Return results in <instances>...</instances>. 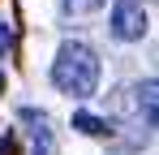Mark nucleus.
I'll return each instance as SVG.
<instances>
[{
	"mask_svg": "<svg viewBox=\"0 0 159 155\" xmlns=\"http://www.w3.org/2000/svg\"><path fill=\"white\" fill-rule=\"evenodd\" d=\"M107 0H65V9L69 13H95V9H103Z\"/></svg>",
	"mask_w": 159,
	"mask_h": 155,
	"instance_id": "39448f33",
	"label": "nucleus"
},
{
	"mask_svg": "<svg viewBox=\"0 0 159 155\" xmlns=\"http://www.w3.org/2000/svg\"><path fill=\"white\" fill-rule=\"evenodd\" d=\"M112 35L120 43H133V39L146 35V9H142V0H116V9H112Z\"/></svg>",
	"mask_w": 159,
	"mask_h": 155,
	"instance_id": "f03ea898",
	"label": "nucleus"
},
{
	"mask_svg": "<svg viewBox=\"0 0 159 155\" xmlns=\"http://www.w3.org/2000/svg\"><path fill=\"white\" fill-rule=\"evenodd\" d=\"M9 52H13V26L0 22V56H9Z\"/></svg>",
	"mask_w": 159,
	"mask_h": 155,
	"instance_id": "423d86ee",
	"label": "nucleus"
},
{
	"mask_svg": "<svg viewBox=\"0 0 159 155\" xmlns=\"http://www.w3.org/2000/svg\"><path fill=\"white\" fill-rule=\"evenodd\" d=\"M0 95H4V73H0Z\"/></svg>",
	"mask_w": 159,
	"mask_h": 155,
	"instance_id": "0eeeda50",
	"label": "nucleus"
},
{
	"mask_svg": "<svg viewBox=\"0 0 159 155\" xmlns=\"http://www.w3.org/2000/svg\"><path fill=\"white\" fill-rule=\"evenodd\" d=\"M73 129L86 134V138H107L112 134V121L107 116H90V112H73Z\"/></svg>",
	"mask_w": 159,
	"mask_h": 155,
	"instance_id": "20e7f679",
	"label": "nucleus"
},
{
	"mask_svg": "<svg viewBox=\"0 0 159 155\" xmlns=\"http://www.w3.org/2000/svg\"><path fill=\"white\" fill-rule=\"evenodd\" d=\"M52 82L60 95H69V99H90L95 95V86H99V56L86 48V43H60L52 60Z\"/></svg>",
	"mask_w": 159,
	"mask_h": 155,
	"instance_id": "f257e3e1",
	"label": "nucleus"
},
{
	"mask_svg": "<svg viewBox=\"0 0 159 155\" xmlns=\"http://www.w3.org/2000/svg\"><path fill=\"white\" fill-rule=\"evenodd\" d=\"M17 116L30 125V155H56V142H52V121H48V112L22 108Z\"/></svg>",
	"mask_w": 159,
	"mask_h": 155,
	"instance_id": "7ed1b4c3",
	"label": "nucleus"
}]
</instances>
